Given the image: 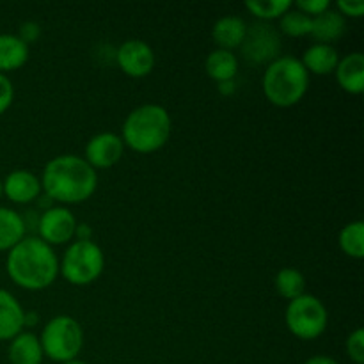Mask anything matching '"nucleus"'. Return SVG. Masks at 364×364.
<instances>
[{
	"label": "nucleus",
	"instance_id": "nucleus-1",
	"mask_svg": "<svg viewBox=\"0 0 364 364\" xmlns=\"http://www.w3.org/2000/svg\"><path fill=\"white\" fill-rule=\"evenodd\" d=\"M39 181L48 199L64 205H78L95 194L98 174L80 156L60 155L46 164Z\"/></svg>",
	"mask_w": 364,
	"mask_h": 364
},
{
	"label": "nucleus",
	"instance_id": "nucleus-2",
	"mask_svg": "<svg viewBox=\"0 0 364 364\" xmlns=\"http://www.w3.org/2000/svg\"><path fill=\"white\" fill-rule=\"evenodd\" d=\"M6 269L14 284L23 290L39 291L52 287L59 276V259L39 237H25L7 256Z\"/></svg>",
	"mask_w": 364,
	"mask_h": 364
},
{
	"label": "nucleus",
	"instance_id": "nucleus-3",
	"mask_svg": "<svg viewBox=\"0 0 364 364\" xmlns=\"http://www.w3.org/2000/svg\"><path fill=\"white\" fill-rule=\"evenodd\" d=\"M171 116L162 105L148 103L132 110L123 123V144L134 151L155 153L169 141Z\"/></svg>",
	"mask_w": 364,
	"mask_h": 364
},
{
	"label": "nucleus",
	"instance_id": "nucleus-4",
	"mask_svg": "<svg viewBox=\"0 0 364 364\" xmlns=\"http://www.w3.org/2000/svg\"><path fill=\"white\" fill-rule=\"evenodd\" d=\"M309 87V73L301 59L291 55L277 57L263 75V92L276 107H294L304 98Z\"/></svg>",
	"mask_w": 364,
	"mask_h": 364
},
{
	"label": "nucleus",
	"instance_id": "nucleus-5",
	"mask_svg": "<svg viewBox=\"0 0 364 364\" xmlns=\"http://www.w3.org/2000/svg\"><path fill=\"white\" fill-rule=\"evenodd\" d=\"M39 343L48 359L60 364L70 363L78 358L84 347V331L77 320L60 315L43 327Z\"/></svg>",
	"mask_w": 364,
	"mask_h": 364
},
{
	"label": "nucleus",
	"instance_id": "nucleus-6",
	"mask_svg": "<svg viewBox=\"0 0 364 364\" xmlns=\"http://www.w3.org/2000/svg\"><path fill=\"white\" fill-rule=\"evenodd\" d=\"M105 269V256L100 245L92 240H77L66 249L59 272L68 283L75 287H87L102 276Z\"/></svg>",
	"mask_w": 364,
	"mask_h": 364
},
{
	"label": "nucleus",
	"instance_id": "nucleus-7",
	"mask_svg": "<svg viewBox=\"0 0 364 364\" xmlns=\"http://www.w3.org/2000/svg\"><path fill=\"white\" fill-rule=\"evenodd\" d=\"M287 327L299 340H316L327 329V309L315 295L304 294L290 301L287 308Z\"/></svg>",
	"mask_w": 364,
	"mask_h": 364
},
{
	"label": "nucleus",
	"instance_id": "nucleus-8",
	"mask_svg": "<svg viewBox=\"0 0 364 364\" xmlns=\"http://www.w3.org/2000/svg\"><path fill=\"white\" fill-rule=\"evenodd\" d=\"M242 53L249 63L263 64L272 63L277 59L281 50V39L276 28L269 23H255L247 28L244 43H242Z\"/></svg>",
	"mask_w": 364,
	"mask_h": 364
},
{
	"label": "nucleus",
	"instance_id": "nucleus-9",
	"mask_svg": "<svg viewBox=\"0 0 364 364\" xmlns=\"http://www.w3.org/2000/svg\"><path fill=\"white\" fill-rule=\"evenodd\" d=\"M75 230H77V219L64 206H52L38 220L39 238L50 247L70 242L75 237Z\"/></svg>",
	"mask_w": 364,
	"mask_h": 364
},
{
	"label": "nucleus",
	"instance_id": "nucleus-10",
	"mask_svg": "<svg viewBox=\"0 0 364 364\" xmlns=\"http://www.w3.org/2000/svg\"><path fill=\"white\" fill-rule=\"evenodd\" d=\"M117 66L132 78L148 77L155 68V52L141 39H128L116 52Z\"/></svg>",
	"mask_w": 364,
	"mask_h": 364
},
{
	"label": "nucleus",
	"instance_id": "nucleus-11",
	"mask_svg": "<svg viewBox=\"0 0 364 364\" xmlns=\"http://www.w3.org/2000/svg\"><path fill=\"white\" fill-rule=\"evenodd\" d=\"M124 144L119 135L112 132H103L95 135L85 146V162L92 169H109L123 159Z\"/></svg>",
	"mask_w": 364,
	"mask_h": 364
},
{
	"label": "nucleus",
	"instance_id": "nucleus-12",
	"mask_svg": "<svg viewBox=\"0 0 364 364\" xmlns=\"http://www.w3.org/2000/svg\"><path fill=\"white\" fill-rule=\"evenodd\" d=\"M4 194L18 205H27V203L38 199L41 194V181L34 173L25 169H16L7 174L6 180L2 181Z\"/></svg>",
	"mask_w": 364,
	"mask_h": 364
},
{
	"label": "nucleus",
	"instance_id": "nucleus-13",
	"mask_svg": "<svg viewBox=\"0 0 364 364\" xmlns=\"http://www.w3.org/2000/svg\"><path fill=\"white\" fill-rule=\"evenodd\" d=\"M25 327V311L13 294L0 290V341H9Z\"/></svg>",
	"mask_w": 364,
	"mask_h": 364
},
{
	"label": "nucleus",
	"instance_id": "nucleus-14",
	"mask_svg": "<svg viewBox=\"0 0 364 364\" xmlns=\"http://www.w3.org/2000/svg\"><path fill=\"white\" fill-rule=\"evenodd\" d=\"M338 84L350 95H361L364 91V55L361 52H352L340 59L336 66Z\"/></svg>",
	"mask_w": 364,
	"mask_h": 364
},
{
	"label": "nucleus",
	"instance_id": "nucleus-15",
	"mask_svg": "<svg viewBox=\"0 0 364 364\" xmlns=\"http://www.w3.org/2000/svg\"><path fill=\"white\" fill-rule=\"evenodd\" d=\"M247 23L238 16H224L215 21L213 25V41L219 45L220 50H231L240 48L244 43L245 34H247Z\"/></svg>",
	"mask_w": 364,
	"mask_h": 364
},
{
	"label": "nucleus",
	"instance_id": "nucleus-16",
	"mask_svg": "<svg viewBox=\"0 0 364 364\" xmlns=\"http://www.w3.org/2000/svg\"><path fill=\"white\" fill-rule=\"evenodd\" d=\"M301 63L308 73L331 75L334 73L338 63H340V53H338V50L334 48L333 45L316 43V45L309 46V48L306 50Z\"/></svg>",
	"mask_w": 364,
	"mask_h": 364
},
{
	"label": "nucleus",
	"instance_id": "nucleus-17",
	"mask_svg": "<svg viewBox=\"0 0 364 364\" xmlns=\"http://www.w3.org/2000/svg\"><path fill=\"white\" fill-rule=\"evenodd\" d=\"M7 355L11 364H41L45 358L39 338L32 333H20L14 336L11 340Z\"/></svg>",
	"mask_w": 364,
	"mask_h": 364
},
{
	"label": "nucleus",
	"instance_id": "nucleus-18",
	"mask_svg": "<svg viewBox=\"0 0 364 364\" xmlns=\"http://www.w3.org/2000/svg\"><path fill=\"white\" fill-rule=\"evenodd\" d=\"M345 28H347L345 18L336 9H327L313 18L311 34L309 36H313L318 43L329 45V43L338 41L345 34Z\"/></svg>",
	"mask_w": 364,
	"mask_h": 364
},
{
	"label": "nucleus",
	"instance_id": "nucleus-19",
	"mask_svg": "<svg viewBox=\"0 0 364 364\" xmlns=\"http://www.w3.org/2000/svg\"><path fill=\"white\" fill-rule=\"evenodd\" d=\"M28 45L18 36L0 34V73L20 70L28 60Z\"/></svg>",
	"mask_w": 364,
	"mask_h": 364
},
{
	"label": "nucleus",
	"instance_id": "nucleus-20",
	"mask_svg": "<svg viewBox=\"0 0 364 364\" xmlns=\"http://www.w3.org/2000/svg\"><path fill=\"white\" fill-rule=\"evenodd\" d=\"M25 220L18 212L0 206V251H11L25 238Z\"/></svg>",
	"mask_w": 364,
	"mask_h": 364
},
{
	"label": "nucleus",
	"instance_id": "nucleus-21",
	"mask_svg": "<svg viewBox=\"0 0 364 364\" xmlns=\"http://www.w3.org/2000/svg\"><path fill=\"white\" fill-rule=\"evenodd\" d=\"M205 68L210 78H213L215 82L223 84V82L233 80L235 75H237L238 71V60L233 52L217 48L208 55Z\"/></svg>",
	"mask_w": 364,
	"mask_h": 364
},
{
	"label": "nucleus",
	"instance_id": "nucleus-22",
	"mask_svg": "<svg viewBox=\"0 0 364 364\" xmlns=\"http://www.w3.org/2000/svg\"><path fill=\"white\" fill-rule=\"evenodd\" d=\"M276 290L281 297L288 299V301L301 297L306 294L304 274L297 269H291V267L279 270V274L276 276Z\"/></svg>",
	"mask_w": 364,
	"mask_h": 364
},
{
	"label": "nucleus",
	"instance_id": "nucleus-23",
	"mask_svg": "<svg viewBox=\"0 0 364 364\" xmlns=\"http://www.w3.org/2000/svg\"><path fill=\"white\" fill-rule=\"evenodd\" d=\"M340 247L347 256L361 259L364 256V223L354 220L340 231Z\"/></svg>",
	"mask_w": 364,
	"mask_h": 364
},
{
	"label": "nucleus",
	"instance_id": "nucleus-24",
	"mask_svg": "<svg viewBox=\"0 0 364 364\" xmlns=\"http://www.w3.org/2000/svg\"><path fill=\"white\" fill-rule=\"evenodd\" d=\"M311 25L313 18L295 7H290L279 20V28L290 38H302V36L311 34Z\"/></svg>",
	"mask_w": 364,
	"mask_h": 364
},
{
	"label": "nucleus",
	"instance_id": "nucleus-25",
	"mask_svg": "<svg viewBox=\"0 0 364 364\" xmlns=\"http://www.w3.org/2000/svg\"><path fill=\"white\" fill-rule=\"evenodd\" d=\"M290 7H294V2L290 0H247L245 9L251 11L259 20H276L287 13Z\"/></svg>",
	"mask_w": 364,
	"mask_h": 364
},
{
	"label": "nucleus",
	"instance_id": "nucleus-26",
	"mask_svg": "<svg viewBox=\"0 0 364 364\" xmlns=\"http://www.w3.org/2000/svg\"><path fill=\"white\" fill-rule=\"evenodd\" d=\"M347 355L352 359L355 364H364V331L355 329L350 336L347 338Z\"/></svg>",
	"mask_w": 364,
	"mask_h": 364
},
{
	"label": "nucleus",
	"instance_id": "nucleus-27",
	"mask_svg": "<svg viewBox=\"0 0 364 364\" xmlns=\"http://www.w3.org/2000/svg\"><path fill=\"white\" fill-rule=\"evenodd\" d=\"M295 9L308 14V16L315 18L318 16V14H322L323 11L331 9V2L329 0H297V2H295Z\"/></svg>",
	"mask_w": 364,
	"mask_h": 364
},
{
	"label": "nucleus",
	"instance_id": "nucleus-28",
	"mask_svg": "<svg viewBox=\"0 0 364 364\" xmlns=\"http://www.w3.org/2000/svg\"><path fill=\"white\" fill-rule=\"evenodd\" d=\"M336 11L343 18H361L364 14V2L363 0H340L336 2Z\"/></svg>",
	"mask_w": 364,
	"mask_h": 364
},
{
	"label": "nucleus",
	"instance_id": "nucleus-29",
	"mask_svg": "<svg viewBox=\"0 0 364 364\" xmlns=\"http://www.w3.org/2000/svg\"><path fill=\"white\" fill-rule=\"evenodd\" d=\"M13 98H14L13 82L9 80V77L0 73V116L9 109L11 103H13Z\"/></svg>",
	"mask_w": 364,
	"mask_h": 364
},
{
	"label": "nucleus",
	"instance_id": "nucleus-30",
	"mask_svg": "<svg viewBox=\"0 0 364 364\" xmlns=\"http://www.w3.org/2000/svg\"><path fill=\"white\" fill-rule=\"evenodd\" d=\"M39 34H41V28H39L38 23H34V21H25L20 27V36H18V38H20L25 45H28V43L36 41V39L39 38Z\"/></svg>",
	"mask_w": 364,
	"mask_h": 364
},
{
	"label": "nucleus",
	"instance_id": "nucleus-31",
	"mask_svg": "<svg viewBox=\"0 0 364 364\" xmlns=\"http://www.w3.org/2000/svg\"><path fill=\"white\" fill-rule=\"evenodd\" d=\"M75 237H77V240H91V228H89V224H77Z\"/></svg>",
	"mask_w": 364,
	"mask_h": 364
},
{
	"label": "nucleus",
	"instance_id": "nucleus-32",
	"mask_svg": "<svg viewBox=\"0 0 364 364\" xmlns=\"http://www.w3.org/2000/svg\"><path fill=\"white\" fill-rule=\"evenodd\" d=\"M304 364H340V363H338L336 359L329 358V355H313V358H309Z\"/></svg>",
	"mask_w": 364,
	"mask_h": 364
},
{
	"label": "nucleus",
	"instance_id": "nucleus-33",
	"mask_svg": "<svg viewBox=\"0 0 364 364\" xmlns=\"http://www.w3.org/2000/svg\"><path fill=\"white\" fill-rule=\"evenodd\" d=\"M219 91L223 92V95H231V92L235 91L233 80H231V82H223V84H219Z\"/></svg>",
	"mask_w": 364,
	"mask_h": 364
},
{
	"label": "nucleus",
	"instance_id": "nucleus-34",
	"mask_svg": "<svg viewBox=\"0 0 364 364\" xmlns=\"http://www.w3.org/2000/svg\"><path fill=\"white\" fill-rule=\"evenodd\" d=\"M38 316H36L34 311H28L25 313V326H34L36 322H38Z\"/></svg>",
	"mask_w": 364,
	"mask_h": 364
},
{
	"label": "nucleus",
	"instance_id": "nucleus-35",
	"mask_svg": "<svg viewBox=\"0 0 364 364\" xmlns=\"http://www.w3.org/2000/svg\"><path fill=\"white\" fill-rule=\"evenodd\" d=\"M64 364H87V363L80 361V359H73V361H70V363H64Z\"/></svg>",
	"mask_w": 364,
	"mask_h": 364
},
{
	"label": "nucleus",
	"instance_id": "nucleus-36",
	"mask_svg": "<svg viewBox=\"0 0 364 364\" xmlns=\"http://www.w3.org/2000/svg\"><path fill=\"white\" fill-rule=\"evenodd\" d=\"M4 194V185H2V180H0V198H2Z\"/></svg>",
	"mask_w": 364,
	"mask_h": 364
}]
</instances>
